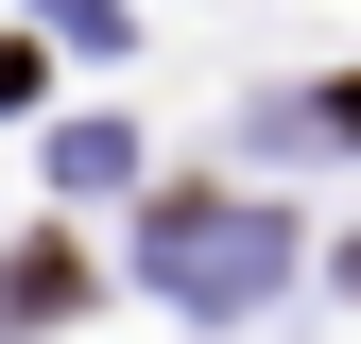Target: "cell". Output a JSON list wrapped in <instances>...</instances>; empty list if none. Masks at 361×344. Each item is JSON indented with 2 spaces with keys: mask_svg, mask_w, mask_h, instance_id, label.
Instances as JSON below:
<instances>
[{
  "mask_svg": "<svg viewBox=\"0 0 361 344\" xmlns=\"http://www.w3.org/2000/svg\"><path fill=\"white\" fill-rule=\"evenodd\" d=\"M258 258H276V224H241V207H155V276H190V293H241Z\"/></svg>",
  "mask_w": 361,
  "mask_h": 344,
  "instance_id": "6da1fadb",
  "label": "cell"
},
{
  "mask_svg": "<svg viewBox=\"0 0 361 344\" xmlns=\"http://www.w3.org/2000/svg\"><path fill=\"white\" fill-rule=\"evenodd\" d=\"M69 310H86V258H69V241H18V258H0V327H18V344L69 327Z\"/></svg>",
  "mask_w": 361,
  "mask_h": 344,
  "instance_id": "7a4b0ae2",
  "label": "cell"
},
{
  "mask_svg": "<svg viewBox=\"0 0 361 344\" xmlns=\"http://www.w3.org/2000/svg\"><path fill=\"white\" fill-rule=\"evenodd\" d=\"M35 104V35H0V121H18Z\"/></svg>",
  "mask_w": 361,
  "mask_h": 344,
  "instance_id": "3957f363",
  "label": "cell"
},
{
  "mask_svg": "<svg viewBox=\"0 0 361 344\" xmlns=\"http://www.w3.org/2000/svg\"><path fill=\"white\" fill-rule=\"evenodd\" d=\"M344 293H361V241H344Z\"/></svg>",
  "mask_w": 361,
  "mask_h": 344,
  "instance_id": "277c9868",
  "label": "cell"
}]
</instances>
